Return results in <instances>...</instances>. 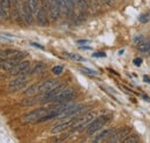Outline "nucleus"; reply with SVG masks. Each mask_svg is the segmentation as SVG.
Masks as SVG:
<instances>
[{
    "label": "nucleus",
    "mask_w": 150,
    "mask_h": 143,
    "mask_svg": "<svg viewBox=\"0 0 150 143\" xmlns=\"http://www.w3.org/2000/svg\"><path fill=\"white\" fill-rule=\"evenodd\" d=\"M58 84H59L58 80L50 79V80L39 82V83H36V84L29 87L28 89L24 91V95H27V96H35V95H38V93H46L50 90L56 88Z\"/></svg>",
    "instance_id": "f257e3e1"
},
{
    "label": "nucleus",
    "mask_w": 150,
    "mask_h": 143,
    "mask_svg": "<svg viewBox=\"0 0 150 143\" xmlns=\"http://www.w3.org/2000/svg\"><path fill=\"white\" fill-rule=\"evenodd\" d=\"M95 117H96V112L91 111V112H88V113L83 114L82 117L75 119V121L73 122V125H72L73 132H79V130H82L86 127H88L89 124L95 119Z\"/></svg>",
    "instance_id": "f03ea898"
},
{
    "label": "nucleus",
    "mask_w": 150,
    "mask_h": 143,
    "mask_svg": "<svg viewBox=\"0 0 150 143\" xmlns=\"http://www.w3.org/2000/svg\"><path fill=\"white\" fill-rule=\"evenodd\" d=\"M50 112V108H36L29 113H27L22 120L24 122H38L43 117H45Z\"/></svg>",
    "instance_id": "7ed1b4c3"
},
{
    "label": "nucleus",
    "mask_w": 150,
    "mask_h": 143,
    "mask_svg": "<svg viewBox=\"0 0 150 143\" xmlns=\"http://www.w3.org/2000/svg\"><path fill=\"white\" fill-rule=\"evenodd\" d=\"M110 115H100V117H98L97 119H94L89 126L87 127V133L89 134V135H93L94 133H96L98 129H100L103 126L105 125L109 120H110Z\"/></svg>",
    "instance_id": "20e7f679"
},
{
    "label": "nucleus",
    "mask_w": 150,
    "mask_h": 143,
    "mask_svg": "<svg viewBox=\"0 0 150 143\" xmlns=\"http://www.w3.org/2000/svg\"><path fill=\"white\" fill-rule=\"evenodd\" d=\"M75 119H76V117H65L61 121L57 122L56 125L51 128V133L52 134H58V133H61V132L68 129L69 127H72Z\"/></svg>",
    "instance_id": "39448f33"
},
{
    "label": "nucleus",
    "mask_w": 150,
    "mask_h": 143,
    "mask_svg": "<svg viewBox=\"0 0 150 143\" xmlns=\"http://www.w3.org/2000/svg\"><path fill=\"white\" fill-rule=\"evenodd\" d=\"M74 96H75L74 89H72V88H65L59 95H57L56 97L53 98L52 103H57V104L58 103H67L71 99H73Z\"/></svg>",
    "instance_id": "423d86ee"
},
{
    "label": "nucleus",
    "mask_w": 150,
    "mask_h": 143,
    "mask_svg": "<svg viewBox=\"0 0 150 143\" xmlns=\"http://www.w3.org/2000/svg\"><path fill=\"white\" fill-rule=\"evenodd\" d=\"M27 76H24V75H19L18 77H15V79H13L11 82H9V84H8V90L11 91V92H16V91H19L20 89H22V88H24L25 87V84H27Z\"/></svg>",
    "instance_id": "0eeeda50"
},
{
    "label": "nucleus",
    "mask_w": 150,
    "mask_h": 143,
    "mask_svg": "<svg viewBox=\"0 0 150 143\" xmlns=\"http://www.w3.org/2000/svg\"><path fill=\"white\" fill-rule=\"evenodd\" d=\"M83 108H84V107L82 106V105H73V104H71L69 106L67 107V108H65V110L59 114V117H60V118H65V117H75V115L80 114L81 111H82Z\"/></svg>",
    "instance_id": "6e6552de"
},
{
    "label": "nucleus",
    "mask_w": 150,
    "mask_h": 143,
    "mask_svg": "<svg viewBox=\"0 0 150 143\" xmlns=\"http://www.w3.org/2000/svg\"><path fill=\"white\" fill-rule=\"evenodd\" d=\"M57 2L60 6L61 12H64V13H66L68 15H72L73 14L75 8L74 0H57Z\"/></svg>",
    "instance_id": "1a4fd4ad"
},
{
    "label": "nucleus",
    "mask_w": 150,
    "mask_h": 143,
    "mask_svg": "<svg viewBox=\"0 0 150 143\" xmlns=\"http://www.w3.org/2000/svg\"><path fill=\"white\" fill-rule=\"evenodd\" d=\"M47 13H49V15H50L52 21H57L58 18H60L61 9H60V6L58 5L57 0H51L50 1V7H49Z\"/></svg>",
    "instance_id": "9d476101"
},
{
    "label": "nucleus",
    "mask_w": 150,
    "mask_h": 143,
    "mask_svg": "<svg viewBox=\"0 0 150 143\" xmlns=\"http://www.w3.org/2000/svg\"><path fill=\"white\" fill-rule=\"evenodd\" d=\"M129 134V128H121L117 133L111 135V139L109 140L110 142H122Z\"/></svg>",
    "instance_id": "9b49d317"
},
{
    "label": "nucleus",
    "mask_w": 150,
    "mask_h": 143,
    "mask_svg": "<svg viewBox=\"0 0 150 143\" xmlns=\"http://www.w3.org/2000/svg\"><path fill=\"white\" fill-rule=\"evenodd\" d=\"M22 16L24 18V21L28 23V24H33L34 23V15H33V11L31 8L29 7V5L27 2H23L22 4Z\"/></svg>",
    "instance_id": "f8f14e48"
},
{
    "label": "nucleus",
    "mask_w": 150,
    "mask_h": 143,
    "mask_svg": "<svg viewBox=\"0 0 150 143\" xmlns=\"http://www.w3.org/2000/svg\"><path fill=\"white\" fill-rule=\"evenodd\" d=\"M29 66H30V62L29 61H20L18 65H15L9 71V73L12 75H21V74H23V73H25V72L28 71Z\"/></svg>",
    "instance_id": "ddd939ff"
},
{
    "label": "nucleus",
    "mask_w": 150,
    "mask_h": 143,
    "mask_svg": "<svg viewBox=\"0 0 150 143\" xmlns=\"http://www.w3.org/2000/svg\"><path fill=\"white\" fill-rule=\"evenodd\" d=\"M21 60L16 58H7V59H2L0 61V68L4 71H11L15 65H18Z\"/></svg>",
    "instance_id": "4468645a"
},
{
    "label": "nucleus",
    "mask_w": 150,
    "mask_h": 143,
    "mask_svg": "<svg viewBox=\"0 0 150 143\" xmlns=\"http://www.w3.org/2000/svg\"><path fill=\"white\" fill-rule=\"evenodd\" d=\"M37 22L39 25H43V27L47 25V23H49L47 13H46V11L44 8H40V9L37 11Z\"/></svg>",
    "instance_id": "2eb2a0df"
},
{
    "label": "nucleus",
    "mask_w": 150,
    "mask_h": 143,
    "mask_svg": "<svg viewBox=\"0 0 150 143\" xmlns=\"http://www.w3.org/2000/svg\"><path fill=\"white\" fill-rule=\"evenodd\" d=\"M111 134H112V130L111 129H108V130H104V132H102L96 139H95L94 141L95 142H102V141H104L106 137H109V136H111Z\"/></svg>",
    "instance_id": "dca6fc26"
},
{
    "label": "nucleus",
    "mask_w": 150,
    "mask_h": 143,
    "mask_svg": "<svg viewBox=\"0 0 150 143\" xmlns=\"http://www.w3.org/2000/svg\"><path fill=\"white\" fill-rule=\"evenodd\" d=\"M75 1V6L81 11V12H86L89 7L87 0H74Z\"/></svg>",
    "instance_id": "f3484780"
},
{
    "label": "nucleus",
    "mask_w": 150,
    "mask_h": 143,
    "mask_svg": "<svg viewBox=\"0 0 150 143\" xmlns=\"http://www.w3.org/2000/svg\"><path fill=\"white\" fill-rule=\"evenodd\" d=\"M139 51L143 52V53H149L150 52V40H144L143 43H141L140 45H137Z\"/></svg>",
    "instance_id": "a211bd4d"
},
{
    "label": "nucleus",
    "mask_w": 150,
    "mask_h": 143,
    "mask_svg": "<svg viewBox=\"0 0 150 143\" xmlns=\"http://www.w3.org/2000/svg\"><path fill=\"white\" fill-rule=\"evenodd\" d=\"M27 4L29 5L33 12H37L39 9V0H27Z\"/></svg>",
    "instance_id": "6ab92c4d"
},
{
    "label": "nucleus",
    "mask_w": 150,
    "mask_h": 143,
    "mask_svg": "<svg viewBox=\"0 0 150 143\" xmlns=\"http://www.w3.org/2000/svg\"><path fill=\"white\" fill-rule=\"evenodd\" d=\"M139 141V137L136 136V135H128L122 142H125V143H135V142H137Z\"/></svg>",
    "instance_id": "aec40b11"
},
{
    "label": "nucleus",
    "mask_w": 150,
    "mask_h": 143,
    "mask_svg": "<svg viewBox=\"0 0 150 143\" xmlns=\"http://www.w3.org/2000/svg\"><path fill=\"white\" fill-rule=\"evenodd\" d=\"M66 55L68 58H71L72 60H75V61H84V58H82L81 55L79 54H71V53H66Z\"/></svg>",
    "instance_id": "412c9836"
},
{
    "label": "nucleus",
    "mask_w": 150,
    "mask_h": 143,
    "mask_svg": "<svg viewBox=\"0 0 150 143\" xmlns=\"http://www.w3.org/2000/svg\"><path fill=\"white\" fill-rule=\"evenodd\" d=\"M62 71H64V67H62V66H56V67L52 68L53 74H56V75H60V74L62 73Z\"/></svg>",
    "instance_id": "4be33fe9"
},
{
    "label": "nucleus",
    "mask_w": 150,
    "mask_h": 143,
    "mask_svg": "<svg viewBox=\"0 0 150 143\" xmlns=\"http://www.w3.org/2000/svg\"><path fill=\"white\" fill-rule=\"evenodd\" d=\"M146 39H144V37L142 35H139V36H136L135 38H134V42H135V44H137V45H140L141 43H143Z\"/></svg>",
    "instance_id": "5701e85b"
},
{
    "label": "nucleus",
    "mask_w": 150,
    "mask_h": 143,
    "mask_svg": "<svg viewBox=\"0 0 150 143\" xmlns=\"http://www.w3.org/2000/svg\"><path fill=\"white\" fill-rule=\"evenodd\" d=\"M0 4H1L6 9H8V8L11 7V0H0Z\"/></svg>",
    "instance_id": "b1692460"
},
{
    "label": "nucleus",
    "mask_w": 150,
    "mask_h": 143,
    "mask_svg": "<svg viewBox=\"0 0 150 143\" xmlns=\"http://www.w3.org/2000/svg\"><path fill=\"white\" fill-rule=\"evenodd\" d=\"M44 67H45V66H44L43 64H38L37 66H36V67L33 69V73H38V72L43 71V69H44Z\"/></svg>",
    "instance_id": "393cba45"
},
{
    "label": "nucleus",
    "mask_w": 150,
    "mask_h": 143,
    "mask_svg": "<svg viewBox=\"0 0 150 143\" xmlns=\"http://www.w3.org/2000/svg\"><path fill=\"white\" fill-rule=\"evenodd\" d=\"M82 72H84V73H87V74H89V75H97L98 73L96 71H93V69H89V68H82L81 69Z\"/></svg>",
    "instance_id": "a878e982"
},
{
    "label": "nucleus",
    "mask_w": 150,
    "mask_h": 143,
    "mask_svg": "<svg viewBox=\"0 0 150 143\" xmlns=\"http://www.w3.org/2000/svg\"><path fill=\"white\" fill-rule=\"evenodd\" d=\"M50 1L51 0H43V8L47 12L49 11V7H50Z\"/></svg>",
    "instance_id": "bb28decb"
},
{
    "label": "nucleus",
    "mask_w": 150,
    "mask_h": 143,
    "mask_svg": "<svg viewBox=\"0 0 150 143\" xmlns=\"http://www.w3.org/2000/svg\"><path fill=\"white\" fill-rule=\"evenodd\" d=\"M141 64H142V59L137 58V59H135V60H134V65H136V66H140Z\"/></svg>",
    "instance_id": "cd10ccee"
},
{
    "label": "nucleus",
    "mask_w": 150,
    "mask_h": 143,
    "mask_svg": "<svg viewBox=\"0 0 150 143\" xmlns=\"http://www.w3.org/2000/svg\"><path fill=\"white\" fill-rule=\"evenodd\" d=\"M140 21H141V22H147V21H149V16H141V18H140Z\"/></svg>",
    "instance_id": "c85d7f7f"
},
{
    "label": "nucleus",
    "mask_w": 150,
    "mask_h": 143,
    "mask_svg": "<svg viewBox=\"0 0 150 143\" xmlns=\"http://www.w3.org/2000/svg\"><path fill=\"white\" fill-rule=\"evenodd\" d=\"M87 43H89V40H79V42H77V44H80V45H82V44H87Z\"/></svg>",
    "instance_id": "c756f323"
},
{
    "label": "nucleus",
    "mask_w": 150,
    "mask_h": 143,
    "mask_svg": "<svg viewBox=\"0 0 150 143\" xmlns=\"http://www.w3.org/2000/svg\"><path fill=\"white\" fill-rule=\"evenodd\" d=\"M14 2H15V6H19L20 4H22V0H14Z\"/></svg>",
    "instance_id": "7c9ffc66"
},
{
    "label": "nucleus",
    "mask_w": 150,
    "mask_h": 143,
    "mask_svg": "<svg viewBox=\"0 0 150 143\" xmlns=\"http://www.w3.org/2000/svg\"><path fill=\"white\" fill-rule=\"evenodd\" d=\"M105 54L104 53H95L94 54V57H104Z\"/></svg>",
    "instance_id": "2f4dec72"
},
{
    "label": "nucleus",
    "mask_w": 150,
    "mask_h": 143,
    "mask_svg": "<svg viewBox=\"0 0 150 143\" xmlns=\"http://www.w3.org/2000/svg\"><path fill=\"white\" fill-rule=\"evenodd\" d=\"M143 79H144V81H147L148 83H150V79L148 77V76H146V75H144V77H143Z\"/></svg>",
    "instance_id": "473e14b6"
}]
</instances>
